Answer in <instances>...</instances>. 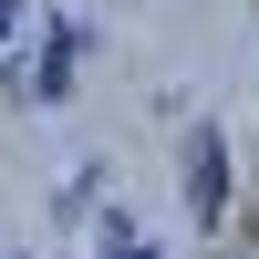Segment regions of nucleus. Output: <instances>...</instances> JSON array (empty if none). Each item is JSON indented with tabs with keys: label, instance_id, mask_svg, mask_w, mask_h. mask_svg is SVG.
Wrapping results in <instances>:
<instances>
[{
	"label": "nucleus",
	"instance_id": "nucleus-1",
	"mask_svg": "<svg viewBox=\"0 0 259 259\" xmlns=\"http://www.w3.org/2000/svg\"><path fill=\"white\" fill-rule=\"evenodd\" d=\"M187 218H197V228L228 218V135H218V124L187 135Z\"/></svg>",
	"mask_w": 259,
	"mask_h": 259
},
{
	"label": "nucleus",
	"instance_id": "nucleus-2",
	"mask_svg": "<svg viewBox=\"0 0 259 259\" xmlns=\"http://www.w3.org/2000/svg\"><path fill=\"white\" fill-rule=\"evenodd\" d=\"M73 52H83V31H73V21H52L41 52H31V73H21V94H31V104H62V94H73Z\"/></svg>",
	"mask_w": 259,
	"mask_h": 259
},
{
	"label": "nucleus",
	"instance_id": "nucleus-3",
	"mask_svg": "<svg viewBox=\"0 0 259 259\" xmlns=\"http://www.w3.org/2000/svg\"><path fill=\"white\" fill-rule=\"evenodd\" d=\"M94 259H156V239H145L135 218H104V249H94Z\"/></svg>",
	"mask_w": 259,
	"mask_h": 259
},
{
	"label": "nucleus",
	"instance_id": "nucleus-4",
	"mask_svg": "<svg viewBox=\"0 0 259 259\" xmlns=\"http://www.w3.org/2000/svg\"><path fill=\"white\" fill-rule=\"evenodd\" d=\"M11 21H21V0H0V41H11Z\"/></svg>",
	"mask_w": 259,
	"mask_h": 259
}]
</instances>
